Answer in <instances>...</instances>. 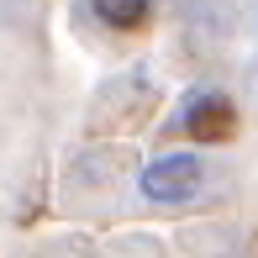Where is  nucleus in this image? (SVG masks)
Here are the masks:
<instances>
[{
    "label": "nucleus",
    "mask_w": 258,
    "mask_h": 258,
    "mask_svg": "<svg viewBox=\"0 0 258 258\" xmlns=\"http://www.w3.org/2000/svg\"><path fill=\"white\" fill-rule=\"evenodd\" d=\"M201 179H206V163L195 153H169V158H153L143 169V195L174 206V201H190L201 190Z\"/></svg>",
    "instance_id": "f257e3e1"
},
{
    "label": "nucleus",
    "mask_w": 258,
    "mask_h": 258,
    "mask_svg": "<svg viewBox=\"0 0 258 258\" xmlns=\"http://www.w3.org/2000/svg\"><path fill=\"white\" fill-rule=\"evenodd\" d=\"M179 126L195 137V143H221V137H232V126H237V111H232V100H227V95H216V90H201V95L184 100Z\"/></svg>",
    "instance_id": "f03ea898"
},
{
    "label": "nucleus",
    "mask_w": 258,
    "mask_h": 258,
    "mask_svg": "<svg viewBox=\"0 0 258 258\" xmlns=\"http://www.w3.org/2000/svg\"><path fill=\"white\" fill-rule=\"evenodd\" d=\"M95 16L105 21V27H137V21L148 16V0H95Z\"/></svg>",
    "instance_id": "7ed1b4c3"
}]
</instances>
